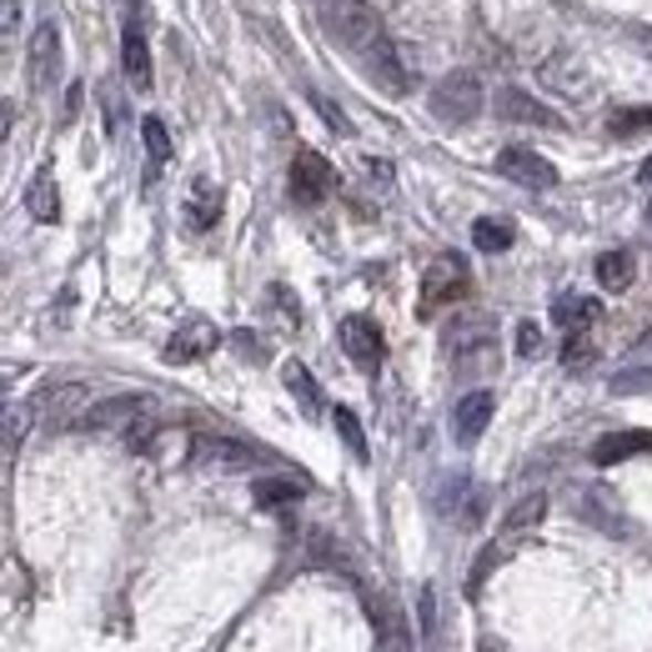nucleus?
I'll use <instances>...</instances> for the list:
<instances>
[{
	"label": "nucleus",
	"instance_id": "0eeeda50",
	"mask_svg": "<svg viewBox=\"0 0 652 652\" xmlns=\"http://www.w3.org/2000/svg\"><path fill=\"white\" fill-rule=\"evenodd\" d=\"M341 351H347L351 361H357L361 371H377L381 357H387V341H381V326L371 322V316H347L341 322Z\"/></svg>",
	"mask_w": 652,
	"mask_h": 652
},
{
	"label": "nucleus",
	"instance_id": "6ab92c4d",
	"mask_svg": "<svg viewBox=\"0 0 652 652\" xmlns=\"http://www.w3.org/2000/svg\"><path fill=\"white\" fill-rule=\"evenodd\" d=\"M25 211H31L35 221H55L61 217V191H55V171L51 166H41L31 181V191H25Z\"/></svg>",
	"mask_w": 652,
	"mask_h": 652
},
{
	"label": "nucleus",
	"instance_id": "5701e85b",
	"mask_svg": "<svg viewBox=\"0 0 652 652\" xmlns=\"http://www.w3.org/2000/svg\"><path fill=\"white\" fill-rule=\"evenodd\" d=\"M487 341H492L487 316H462V322L446 326V347L452 351H472V347H487Z\"/></svg>",
	"mask_w": 652,
	"mask_h": 652
},
{
	"label": "nucleus",
	"instance_id": "a211bd4d",
	"mask_svg": "<svg viewBox=\"0 0 652 652\" xmlns=\"http://www.w3.org/2000/svg\"><path fill=\"white\" fill-rule=\"evenodd\" d=\"M543 81L557 91V96H587V71H582V61H572V55H553V61L543 65Z\"/></svg>",
	"mask_w": 652,
	"mask_h": 652
},
{
	"label": "nucleus",
	"instance_id": "72a5a7b5",
	"mask_svg": "<svg viewBox=\"0 0 652 652\" xmlns=\"http://www.w3.org/2000/svg\"><path fill=\"white\" fill-rule=\"evenodd\" d=\"M422 632H427V638L437 632V592H432V587H422Z\"/></svg>",
	"mask_w": 652,
	"mask_h": 652
},
{
	"label": "nucleus",
	"instance_id": "7c9ffc66",
	"mask_svg": "<svg viewBox=\"0 0 652 652\" xmlns=\"http://www.w3.org/2000/svg\"><path fill=\"white\" fill-rule=\"evenodd\" d=\"M517 351H522V357H537V351H543V332H537L533 322L517 326Z\"/></svg>",
	"mask_w": 652,
	"mask_h": 652
},
{
	"label": "nucleus",
	"instance_id": "39448f33",
	"mask_svg": "<svg viewBox=\"0 0 652 652\" xmlns=\"http://www.w3.org/2000/svg\"><path fill=\"white\" fill-rule=\"evenodd\" d=\"M332 191H337L332 161H326L322 151H296V161H292V196L296 201H302V207H322Z\"/></svg>",
	"mask_w": 652,
	"mask_h": 652
},
{
	"label": "nucleus",
	"instance_id": "f3484780",
	"mask_svg": "<svg viewBox=\"0 0 652 652\" xmlns=\"http://www.w3.org/2000/svg\"><path fill=\"white\" fill-rule=\"evenodd\" d=\"M186 221H191L196 231H211L221 221V186L217 181L201 176V181L191 186V196H186Z\"/></svg>",
	"mask_w": 652,
	"mask_h": 652
},
{
	"label": "nucleus",
	"instance_id": "c85d7f7f",
	"mask_svg": "<svg viewBox=\"0 0 652 652\" xmlns=\"http://www.w3.org/2000/svg\"><path fill=\"white\" fill-rule=\"evenodd\" d=\"M332 422H337L341 442L351 446V456H357V462H367V437H361V422H357V412H347V407H337V412H332Z\"/></svg>",
	"mask_w": 652,
	"mask_h": 652
},
{
	"label": "nucleus",
	"instance_id": "f704fd0d",
	"mask_svg": "<svg viewBox=\"0 0 652 652\" xmlns=\"http://www.w3.org/2000/svg\"><path fill=\"white\" fill-rule=\"evenodd\" d=\"M76 111H81V81L65 91V120H76Z\"/></svg>",
	"mask_w": 652,
	"mask_h": 652
},
{
	"label": "nucleus",
	"instance_id": "a878e982",
	"mask_svg": "<svg viewBox=\"0 0 652 652\" xmlns=\"http://www.w3.org/2000/svg\"><path fill=\"white\" fill-rule=\"evenodd\" d=\"M598 282H602V292H628L632 286V256L628 251H602L598 256Z\"/></svg>",
	"mask_w": 652,
	"mask_h": 652
},
{
	"label": "nucleus",
	"instance_id": "6e6552de",
	"mask_svg": "<svg viewBox=\"0 0 652 652\" xmlns=\"http://www.w3.org/2000/svg\"><path fill=\"white\" fill-rule=\"evenodd\" d=\"M191 462L207 472H246L251 462H256V452L241 442H231V437H191Z\"/></svg>",
	"mask_w": 652,
	"mask_h": 652
},
{
	"label": "nucleus",
	"instance_id": "20e7f679",
	"mask_svg": "<svg viewBox=\"0 0 652 652\" xmlns=\"http://www.w3.org/2000/svg\"><path fill=\"white\" fill-rule=\"evenodd\" d=\"M146 21H151V6L146 0H130L126 11V31H120V71L136 91H151V45H146Z\"/></svg>",
	"mask_w": 652,
	"mask_h": 652
},
{
	"label": "nucleus",
	"instance_id": "58836bf2",
	"mask_svg": "<svg viewBox=\"0 0 652 652\" xmlns=\"http://www.w3.org/2000/svg\"><path fill=\"white\" fill-rule=\"evenodd\" d=\"M648 217H652V207H648Z\"/></svg>",
	"mask_w": 652,
	"mask_h": 652
},
{
	"label": "nucleus",
	"instance_id": "ddd939ff",
	"mask_svg": "<svg viewBox=\"0 0 652 652\" xmlns=\"http://www.w3.org/2000/svg\"><path fill=\"white\" fill-rule=\"evenodd\" d=\"M55 71H61V25L41 21L31 35V86L35 91H51Z\"/></svg>",
	"mask_w": 652,
	"mask_h": 652
},
{
	"label": "nucleus",
	"instance_id": "7ed1b4c3",
	"mask_svg": "<svg viewBox=\"0 0 652 652\" xmlns=\"http://www.w3.org/2000/svg\"><path fill=\"white\" fill-rule=\"evenodd\" d=\"M467 286H472V276H467V261L462 256H437L432 266H427V276H422V302H417V312L422 316H437L442 306H456L462 296H467Z\"/></svg>",
	"mask_w": 652,
	"mask_h": 652
},
{
	"label": "nucleus",
	"instance_id": "2f4dec72",
	"mask_svg": "<svg viewBox=\"0 0 652 652\" xmlns=\"http://www.w3.org/2000/svg\"><path fill=\"white\" fill-rule=\"evenodd\" d=\"M562 357L572 361V367H577V361H582V357H592V347H587V332H567V347H562Z\"/></svg>",
	"mask_w": 652,
	"mask_h": 652
},
{
	"label": "nucleus",
	"instance_id": "9d476101",
	"mask_svg": "<svg viewBox=\"0 0 652 652\" xmlns=\"http://www.w3.org/2000/svg\"><path fill=\"white\" fill-rule=\"evenodd\" d=\"M151 412V402H146L141 391H126V397H106V402H91L86 417H81V427L86 432H116V427H130L136 417Z\"/></svg>",
	"mask_w": 652,
	"mask_h": 652
},
{
	"label": "nucleus",
	"instance_id": "1a4fd4ad",
	"mask_svg": "<svg viewBox=\"0 0 652 652\" xmlns=\"http://www.w3.org/2000/svg\"><path fill=\"white\" fill-rule=\"evenodd\" d=\"M497 171L507 176V181H517V186H533V191L557 186V166L547 161V156L527 151V146H507V151H497Z\"/></svg>",
	"mask_w": 652,
	"mask_h": 652
},
{
	"label": "nucleus",
	"instance_id": "bb28decb",
	"mask_svg": "<svg viewBox=\"0 0 652 652\" xmlns=\"http://www.w3.org/2000/svg\"><path fill=\"white\" fill-rule=\"evenodd\" d=\"M512 221H502V217H482L477 227H472V241H477V251H507L512 246Z\"/></svg>",
	"mask_w": 652,
	"mask_h": 652
},
{
	"label": "nucleus",
	"instance_id": "9b49d317",
	"mask_svg": "<svg viewBox=\"0 0 652 652\" xmlns=\"http://www.w3.org/2000/svg\"><path fill=\"white\" fill-rule=\"evenodd\" d=\"M497 116H502V120H522V126L562 130V116H557L547 101L527 96V91H517V86H502V91H497Z\"/></svg>",
	"mask_w": 652,
	"mask_h": 652
},
{
	"label": "nucleus",
	"instance_id": "f8f14e48",
	"mask_svg": "<svg viewBox=\"0 0 652 652\" xmlns=\"http://www.w3.org/2000/svg\"><path fill=\"white\" fill-rule=\"evenodd\" d=\"M361 65H367V76L377 81L381 91H397V96H402V91L412 86V81H407L402 55H397V45H391L387 35H377V41H371L367 51H361Z\"/></svg>",
	"mask_w": 652,
	"mask_h": 652
},
{
	"label": "nucleus",
	"instance_id": "4be33fe9",
	"mask_svg": "<svg viewBox=\"0 0 652 652\" xmlns=\"http://www.w3.org/2000/svg\"><path fill=\"white\" fill-rule=\"evenodd\" d=\"M553 316H557V326H562V332H587V326L602 316V306L592 302V296H557Z\"/></svg>",
	"mask_w": 652,
	"mask_h": 652
},
{
	"label": "nucleus",
	"instance_id": "412c9836",
	"mask_svg": "<svg viewBox=\"0 0 652 652\" xmlns=\"http://www.w3.org/2000/svg\"><path fill=\"white\" fill-rule=\"evenodd\" d=\"M35 422V407L31 402H11V397H0V446H21L25 432Z\"/></svg>",
	"mask_w": 652,
	"mask_h": 652
},
{
	"label": "nucleus",
	"instance_id": "e433bc0d",
	"mask_svg": "<svg viewBox=\"0 0 652 652\" xmlns=\"http://www.w3.org/2000/svg\"><path fill=\"white\" fill-rule=\"evenodd\" d=\"M367 171H371V176H377V181H381V186H387V181H391V166H387V161H367Z\"/></svg>",
	"mask_w": 652,
	"mask_h": 652
},
{
	"label": "nucleus",
	"instance_id": "4c0bfd02",
	"mask_svg": "<svg viewBox=\"0 0 652 652\" xmlns=\"http://www.w3.org/2000/svg\"><path fill=\"white\" fill-rule=\"evenodd\" d=\"M638 176H642V181H652V156H648V161H642V171H638Z\"/></svg>",
	"mask_w": 652,
	"mask_h": 652
},
{
	"label": "nucleus",
	"instance_id": "c756f323",
	"mask_svg": "<svg viewBox=\"0 0 652 652\" xmlns=\"http://www.w3.org/2000/svg\"><path fill=\"white\" fill-rule=\"evenodd\" d=\"M141 136H146V151H151V161H171V136H166L161 116H146L141 120Z\"/></svg>",
	"mask_w": 652,
	"mask_h": 652
},
{
	"label": "nucleus",
	"instance_id": "cd10ccee",
	"mask_svg": "<svg viewBox=\"0 0 652 652\" xmlns=\"http://www.w3.org/2000/svg\"><path fill=\"white\" fill-rule=\"evenodd\" d=\"M642 130H652V106L648 111H612L608 116V136H618V141H632Z\"/></svg>",
	"mask_w": 652,
	"mask_h": 652
},
{
	"label": "nucleus",
	"instance_id": "dca6fc26",
	"mask_svg": "<svg viewBox=\"0 0 652 652\" xmlns=\"http://www.w3.org/2000/svg\"><path fill=\"white\" fill-rule=\"evenodd\" d=\"M638 452H652V432H608L592 446V462L598 467H618V462H628Z\"/></svg>",
	"mask_w": 652,
	"mask_h": 652
},
{
	"label": "nucleus",
	"instance_id": "c9c22d12",
	"mask_svg": "<svg viewBox=\"0 0 652 652\" xmlns=\"http://www.w3.org/2000/svg\"><path fill=\"white\" fill-rule=\"evenodd\" d=\"M11 116H15V106H11V101H0V141L11 136Z\"/></svg>",
	"mask_w": 652,
	"mask_h": 652
},
{
	"label": "nucleus",
	"instance_id": "2eb2a0df",
	"mask_svg": "<svg viewBox=\"0 0 652 652\" xmlns=\"http://www.w3.org/2000/svg\"><path fill=\"white\" fill-rule=\"evenodd\" d=\"M41 407H45V422L51 427H81V417H86V407H91V387H81V381L51 387Z\"/></svg>",
	"mask_w": 652,
	"mask_h": 652
},
{
	"label": "nucleus",
	"instance_id": "aec40b11",
	"mask_svg": "<svg viewBox=\"0 0 652 652\" xmlns=\"http://www.w3.org/2000/svg\"><path fill=\"white\" fill-rule=\"evenodd\" d=\"M547 517V492H527L522 502H512L507 522H502V537H522V533H533L537 522Z\"/></svg>",
	"mask_w": 652,
	"mask_h": 652
},
{
	"label": "nucleus",
	"instance_id": "b1692460",
	"mask_svg": "<svg viewBox=\"0 0 652 652\" xmlns=\"http://www.w3.org/2000/svg\"><path fill=\"white\" fill-rule=\"evenodd\" d=\"M282 381H286V391H292V397H296V402H302L312 417L322 412V387H316V377L302 367V361H286V367H282Z\"/></svg>",
	"mask_w": 652,
	"mask_h": 652
},
{
	"label": "nucleus",
	"instance_id": "f03ea898",
	"mask_svg": "<svg viewBox=\"0 0 652 652\" xmlns=\"http://www.w3.org/2000/svg\"><path fill=\"white\" fill-rule=\"evenodd\" d=\"M322 25H326V35L332 41H341V45H351V51H367L377 35H387L377 25V15L367 11V0H322Z\"/></svg>",
	"mask_w": 652,
	"mask_h": 652
},
{
	"label": "nucleus",
	"instance_id": "473e14b6",
	"mask_svg": "<svg viewBox=\"0 0 652 652\" xmlns=\"http://www.w3.org/2000/svg\"><path fill=\"white\" fill-rule=\"evenodd\" d=\"M21 25V0H0V35H11Z\"/></svg>",
	"mask_w": 652,
	"mask_h": 652
},
{
	"label": "nucleus",
	"instance_id": "393cba45",
	"mask_svg": "<svg viewBox=\"0 0 652 652\" xmlns=\"http://www.w3.org/2000/svg\"><path fill=\"white\" fill-rule=\"evenodd\" d=\"M306 492V482L296 477H261L256 487H251V497H256V507H286V502H296Z\"/></svg>",
	"mask_w": 652,
	"mask_h": 652
},
{
	"label": "nucleus",
	"instance_id": "423d86ee",
	"mask_svg": "<svg viewBox=\"0 0 652 652\" xmlns=\"http://www.w3.org/2000/svg\"><path fill=\"white\" fill-rule=\"evenodd\" d=\"M217 347H221L217 322H207V316H191V322H181L171 332V341H166V361H171V367H186V361L211 357Z\"/></svg>",
	"mask_w": 652,
	"mask_h": 652
},
{
	"label": "nucleus",
	"instance_id": "4468645a",
	"mask_svg": "<svg viewBox=\"0 0 652 652\" xmlns=\"http://www.w3.org/2000/svg\"><path fill=\"white\" fill-rule=\"evenodd\" d=\"M492 412H497V397H492V391H467V397L456 402V412H452V437L462 446L477 442V437L487 432Z\"/></svg>",
	"mask_w": 652,
	"mask_h": 652
},
{
	"label": "nucleus",
	"instance_id": "f257e3e1",
	"mask_svg": "<svg viewBox=\"0 0 652 652\" xmlns=\"http://www.w3.org/2000/svg\"><path fill=\"white\" fill-rule=\"evenodd\" d=\"M487 106V91L472 71H446L442 81L432 86V116L446 120V126H467V120L482 116Z\"/></svg>",
	"mask_w": 652,
	"mask_h": 652
}]
</instances>
